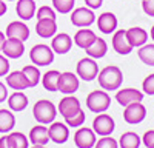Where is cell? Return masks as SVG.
I'll return each mask as SVG.
<instances>
[{"label":"cell","mask_w":154,"mask_h":148,"mask_svg":"<svg viewBox=\"0 0 154 148\" xmlns=\"http://www.w3.org/2000/svg\"><path fill=\"white\" fill-rule=\"evenodd\" d=\"M97 79H99V85H100L102 90L114 91V90L120 88V85L123 82V72H122V69L119 66L108 65L103 69L99 71Z\"/></svg>","instance_id":"obj_1"},{"label":"cell","mask_w":154,"mask_h":148,"mask_svg":"<svg viewBox=\"0 0 154 148\" xmlns=\"http://www.w3.org/2000/svg\"><path fill=\"white\" fill-rule=\"evenodd\" d=\"M32 114H34V119L38 122V123H53L56 116H57V108L53 102L46 100V99H42L34 103L32 106Z\"/></svg>","instance_id":"obj_2"},{"label":"cell","mask_w":154,"mask_h":148,"mask_svg":"<svg viewBox=\"0 0 154 148\" xmlns=\"http://www.w3.org/2000/svg\"><path fill=\"white\" fill-rule=\"evenodd\" d=\"M111 103V97L105 90H94L86 96V108L91 113H105L109 108Z\"/></svg>","instance_id":"obj_3"},{"label":"cell","mask_w":154,"mask_h":148,"mask_svg":"<svg viewBox=\"0 0 154 148\" xmlns=\"http://www.w3.org/2000/svg\"><path fill=\"white\" fill-rule=\"evenodd\" d=\"M54 51L49 45H45V43H37L31 48L29 51V59L34 65L37 66H46V65H51L54 62Z\"/></svg>","instance_id":"obj_4"},{"label":"cell","mask_w":154,"mask_h":148,"mask_svg":"<svg viewBox=\"0 0 154 148\" xmlns=\"http://www.w3.org/2000/svg\"><path fill=\"white\" fill-rule=\"evenodd\" d=\"M75 72L79 79H83L85 82H91L99 74V65L96 63V59L93 57H83L77 62Z\"/></svg>","instance_id":"obj_5"},{"label":"cell","mask_w":154,"mask_h":148,"mask_svg":"<svg viewBox=\"0 0 154 148\" xmlns=\"http://www.w3.org/2000/svg\"><path fill=\"white\" fill-rule=\"evenodd\" d=\"M96 22V14L91 8L80 6L71 11V23L77 28H88Z\"/></svg>","instance_id":"obj_6"},{"label":"cell","mask_w":154,"mask_h":148,"mask_svg":"<svg viewBox=\"0 0 154 148\" xmlns=\"http://www.w3.org/2000/svg\"><path fill=\"white\" fill-rule=\"evenodd\" d=\"M145 117H146V108L142 102H134V103H130L125 106L123 119L130 125H137V123L143 122Z\"/></svg>","instance_id":"obj_7"},{"label":"cell","mask_w":154,"mask_h":148,"mask_svg":"<svg viewBox=\"0 0 154 148\" xmlns=\"http://www.w3.org/2000/svg\"><path fill=\"white\" fill-rule=\"evenodd\" d=\"M77 90H79V76L69 71L60 72V77L57 82V91L69 96V94H74Z\"/></svg>","instance_id":"obj_8"},{"label":"cell","mask_w":154,"mask_h":148,"mask_svg":"<svg viewBox=\"0 0 154 148\" xmlns=\"http://www.w3.org/2000/svg\"><path fill=\"white\" fill-rule=\"evenodd\" d=\"M114 128H116V123L109 114L99 113L93 120V130L99 136H111Z\"/></svg>","instance_id":"obj_9"},{"label":"cell","mask_w":154,"mask_h":148,"mask_svg":"<svg viewBox=\"0 0 154 148\" xmlns=\"http://www.w3.org/2000/svg\"><path fill=\"white\" fill-rule=\"evenodd\" d=\"M111 45H112L114 51L120 56H128L133 51V46H131L130 40H128V37H126V29L114 31L112 39H111Z\"/></svg>","instance_id":"obj_10"},{"label":"cell","mask_w":154,"mask_h":148,"mask_svg":"<svg viewBox=\"0 0 154 148\" xmlns=\"http://www.w3.org/2000/svg\"><path fill=\"white\" fill-rule=\"evenodd\" d=\"M96 142H97V137L93 128L80 127L74 134V143L77 148H94Z\"/></svg>","instance_id":"obj_11"},{"label":"cell","mask_w":154,"mask_h":148,"mask_svg":"<svg viewBox=\"0 0 154 148\" xmlns=\"http://www.w3.org/2000/svg\"><path fill=\"white\" fill-rule=\"evenodd\" d=\"M2 53L8 59H20L25 54V42L19 40V39L6 37V40L3 43V48H2Z\"/></svg>","instance_id":"obj_12"},{"label":"cell","mask_w":154,"mask_h":148,"mask_svg":"<svg viewBox=\"0 0 154 148\" xmlns=\"http://www.w3.org/2000/svg\"><path fill=\"white\" fill-rule=\"evenodd\" d=\"M6 37H11V39H19L26 42L29 39V28L26 26V23L22 22V20H16V22H11L8 26H6Z\"/></svg>","instance_id":"obj_13"},{"label":"cell","mask_w":154,"mask_h":148,"mask_svg":"<svg viewBox=\"0 0 154 148\" xmlns=\"http://www.w3.org/2000/svg\"><path fill=\"white\" fill-rule=\"evenodd\" d=\"M59 113L63 116V119L65 117H69L75 113H79V111L82 109V105H80V100L77 97L74 96H66V97H63L62 100L59 102Z\"/></svg>","instance_id":"obj_14"},{"label":"cell","mask_w":154,"mask_h":148,"mask_svg":"<svg viewBox=\"0 0 154 148\" xmlns=\"http://www.w3.org/2000/svg\"><path fill=\"white\" fill-rule=\"evenodd\" d=\"M49 133V140H53L54 143H65L69 137V128L66 123L62 122H53L48 128Z\"/></svg>","instance_id":"obj_15"},{"label":"cell","mask_w":154,"mask_h":148,"mask_svg":"<svg viewBox=\"0 0 154 148\" xmlns=\"http://www.w3.org/2000/svg\"><path fill=\"white\" fill-rule=\"evenodd\" d=\"M116 100L122 106H126V105L134 103V102H142L143 93L139 90H134V88H123V90H119L116 93Z\"/></svg>","instance_id":"obj_16"},{"label":"cell","mask_w":154,"mask_h":148,"mask_svg":"<svg viewBox=\"0 0 154 148\" xmlns=\"http://www.w3.org/2000/svg\"><path fill=\"white\" fill-rule=\"evenodd\" d=\"M51 48L56 54H66L72 48V37L66 32L56 34L51 40Z\"/></svg>","instance_id":"obj_17"},{"label":"cell","mask_w":154,"mask_h":148,"mask_svg":"<svg viewBox=\"0 0 154 148\" xmlns=\"http://www.w3.org/2000/svg\"><path fill=\"white\" fill-rule=\"evenodd\" d=\"M57 31V23L54 19H38L35 25V32L42 39H49L54 37Z\"/></svg>","instance_id":"obj_18"},{"label":"cell","mask_w":154,"mask_h":148,"mask_svg":"<svg viewBox=\"0 0 154 148\" xmlns=\"http://www.w3.org/2000/svg\"><path fill=\"white\" fill-rule=\"evenodd\" d=\"M96 22H97L99 29L103 34L114 32L117 29V23H119L117 17H116V14H112V12H103V14H100L99 19H96Z\"/></svg>","instance_id":"obj_19"},{"label":"cell","mask_w":154,"mask_h":148,"mask_svg":"<svg viewBox=\"0 0 154 148\" xmlns=\"http://www.w3.org/2000/svg\"><path fill=\"white\" fill-rule=\"evenodd\" d=\"M96 39H97V35H96V32H94L93 29H89V28H80L79 31L74 34L72 42L79 46V48L86 49L88 46H91V45L94 43Z\"/></svg>","instance_id":"obj_20"},{"label":"cell","mask_w":154,"mask_h":148,"mask_svg":"<svg viewBox=\"0 0 154 148\" xmlns=\"http://www.w3.org/2000/svg\"><path fill=\"white\" fill-rule=\"evenodd\" d=\"M126 37H128V40H130L133 48H140L148 42V32L140 26L128 28L126 29Z\"/></svg>","instance_id":"obj_21"},{"label":"cell","mask_w":154,"mask_h":148,"mask_svg":"<svg viewBox=\"0 0 154 148\" xmlns=\"http://www.w3.org/2000/svg\"><path fill=\"white\" fill-rule=\"evenodd\" d=\"M6 83L11 86L12 90H26L31 88L29 82L26 79V76L23 74V71H12L6 74Z\"/></svg>","instance_id":"obj_22"},{"label":"cell","mask_w":154,"mask_h":148,"mask_svg":"<svg viewBox=\"0 0 154 148\" xmlns=\"http://www.w3.org/2000/svg\"><path fill=\"white\" fill-rule=\"evenodd\" d=\"M16 12L22 20H31L35 16V2L34 0H17Z\"/></svg>","instance_id":"obj_23"},{"label":"cell","mask_w":154,"mask_h":148,"mask_svg":"<svg viewBox=\"0 0 154 148\" xmlns=\"http://www.w3.org/2000/svg\"><path fill=\"white\" fill-rule=\"evenodd\" d=\"M32 145H46L49 142V133H48V128L43 127V123L40 125L34 127L31 131H29V137H28Z\"/></svg>","instance_id":"obj_24"},{"label":"cell","mask_w":154,"mask_h":148,"mask_svg":"<svg viewBox=\"0 0 154 148\" xmlns=\"http://www.w3.org/2000/svg\"><path fill=\"white\" fill-rule=\"evenodd\" d=\"M86 56L88 57H93V59H102L105 57V54L108 53V43L100 39V37H97V39L94 40V43L91 46H88L86 49Z\"/></svg>","instance_id":"obj_25"},{"label":"cell","mask_w":154,"mask_h":148,"mask_svg":"<svg viewBox=\"0 0 154 148\" xmlns=\"http://www.w3.org/2000/svg\"><path fill=\"white\" fill-rule=\"evenodd\" d=\"M8 105L12 111H16V113H19V111H23L25 108L28 106V97L25 96L22 91H16L12 93L11 96H8Z\"/></svg>","instance_id":"obj_26"},{"label":"cell","mask_w":154,"mask_h":148,"mask_svg":"<svg viewBox=\"0 0 154 148\" xmlns=\"http://www.w3.org/2000/svg\"><path fill=\"white\" fill-rule=\"evenodd\" d=\"M16 127V116L9 109H0V133H9Z\"/></svg>","instance_id":"obj_27"},{"label":"cell","mask_w":154,"mask_h":148,"mask_svg":"<svg viewBox=\"0 0 154 148\" xmlns=\"http://www.w3.org/2000/svg\"><path fill=\"white\" fill-rule=\"evenodd\" d=\"M60 77V71L57 69H49L43 74L42 77V83H43V88L46 91H57V82Z\"/></svg>","instance_id":"obj_28"},{"label":"cell","mask_w":154,"mask_h":148,"mask_svg":"<svg viewBox=\"0 0 154 148\" xmlns=\"http://www.w3.org/2000/svg\"><path fill=\"white\" fill-rule=\"evenodd\" d=\"M140 137L137 133H133V131H128V133H123L119 139V146L120 148H139L140 146Z\"/></svg>","instance_id":"obj_29"},{"label":"cell","mask_w":154,"mask_h":148,"mask_svg":"<svg viewBox=\"0 0 154 148\" xmlns=\"http://www.w3.org/2000/svg\"><path fill=\"white\" fill-rule=\"evenodd\" d=\"M137 56L140 62H143L148 66H154V43H145L143 46L139 48Z\"/></svg>","instance_id":"obj_30"},{"label":"cell","mask_w":154,"mask_h":148,"mask_svg":"<svg viewBox=\"0 0 154 148\" xmlns=\"http://www.w3.org/2000/svg\"><path fill=\"white\" fill-rule=\"evenodd\" d=\"M29 139L20 131H14L8 134V143L11 148H28Z\"/></svg>","instance_id":"obj_31"},{"label":"cell","mask_w":154,"mask_h":148,"mask_svg":"<svg viewBox=\"0 0 154 148\" xmlns=\"http://www.w3.org/2000/svg\"><path fill=\"white\" fill-rule=\"evenodd\" d=\"M22 71H23L25 76H26L31 88L37 86V83L40 82V77H42V74H40V71H38L37 65H26V66H23Z\"/></svg>","instance_id":"obj_32"},{"label":"cell","mask_w":154,"mask_h":148,"mask_svg":"<svg viewBox=\"0 0 154 148\" xmlns=\"http://www.w3.org/2000/svg\"><path fill=\"white\" fill-rule=\"evenodd\" d=\"M75 0H53V6L60 14H68L74 9Z\"/></svg>","instance_id":"obj_33"},{"label":"cell","mask_w":154,"mask_h":148,"mask_svg":"<svg viewBox=\"0 0 154 148\" xmlns=\"http://www.w3.org/2000/svg\"><path fill=\"white\" fill-rule=\"evenodd\" d=\"M85 113H83V109H80L79 113H75L69 117H65V123L68 127H72V128H79L83 125V122H85Z\"/></svg>","instance_id":"obj_34"},{"label":"cell","mask_w":154,"mask_h":148,"mask_svg":"<svg viewBox=\"0 0 154 148\" xmlns=\"http://www.w3.org/2000/svg\"><path fill=\"white\" fill-rule=\"evenodd\" d=\"M94 148H119V142L112 139L111 136H102V139L96 142Z\"/></svg>","instance_id":"obj_35"},{"label":"cell","mask_w":154,"mask_h":148,"mask_svg":"<svg viewBox=\"0 0 154 148\" xmlns=\"http://www.w3.org/2000/svg\"><path fill=\"white\" fill-rule=\"evenodd\" d=\"M38 19H57V16H56V11H54V8H51V6H48V5H43V6H40L37 9V20Z\"/></svg>","instance_id":"obj_36"},{"label":"cell","mask_w":154,"mask_h":148,"mask_svg":"<svg viewBox=\"0 0 154 148\" xmlns=\"http://www.w3.org/2000/svg\"><path fill=\"white\" fill-rule=\"evenodd\" d=\"M142 90H143L145 94L154 96V72L143 79V82H142Z\"/></svg>","instance_id":"obj_37"},{"label":"cell","mask_w":154,"mask_h":148,"mask_svg":"<svg viewBox=\"0 0 154 148\" xmlns=\"http://www.w3.org/2000/svg\"><path fill=\"white\" fill-rule=\"evenodd\" d=\"M8 72H9V60L6 56L0 54V77L6 76Z\"/></svg>","instance_id":"obj_38"},{"label":"cell","mask_w":154,"mask_h":148,"mask_svg":"<svg viewBox=\"0 0 154 148\" xmlns=\"http://www.w3.org/2000/svg\"><path fill=\"white\" fill-rule=\"evenodd\" d=\"M142 9L146 16L154 17V0H142Z\"/></svg>","instance_id":"obj_39"},{"label":"cell","mask_w":154,"mask_h":148,"mask_svg":"<svg viewBox=\"0 0 154 148\" xmlns=\"http://www.w3.org/2000/svg\"><path fill=\"white\" fill-rule=\"evenodd\" d=\"M142 140H143V143H145L146 148H154V130H148L143 134Z\"/></svg>","instance_id":"obj_40"},{"label":"cell","mask_w":154,"mask_h":148,"mask_svg":"<svg viewBox=\"0 0 154 148\" xmlns=\"http://www.w3.org/2000/svg\"><path fill=\"white\" fill-rule=\"evenodd\" d=\"M85 3L91 9H99L102 6V3H103V0H85Z\"/></svg>","instance_id":"obj_41"},{"label":"cell","mask_w":154,"mask_h":148,"mask_svg":"<svg viewBox=\"0 0 154 148\" xmlns=\"http://www.w3.org/2000/svg\"><path fill=\"white\" fill-rule=\"evenodd\" d=\"M6 99H8V90H6V86L0 82V103L5 102Z\"/></svg>","instance_id":"obj_42"},{"label":"cell","mask_w":154,"mask_h":148,"mask_svg":"<svg viewBox=\"0 0 154 148\" xmlns=\"http://www.w3.org/2000/svg\"><path fill=\"white\" fill-rule=\"evenodd\" d=\"M0 148H11L8 143V136H2L0 137Z\"/></svg>","instance_id":"obj_43"},{"label":"cell","mask_w":154,"mask_h":148,"mask_svg":"<svg viewBox=\"0 0 154 148\" xmlns=\"http://www.w3.org/2000/svg\"><path fill=\"white\" fill-rule=\"evenodd\" d=\"M6 11H8V6H6V3L3 2V0H0V17H2V16H5V14H6Z\"/></svg>","instance_id":"obj_44"},{"label":"cell","mask_w":154,"mask_h":148,"mask_svg":"<svg viewBox=\"0 0 154 148\" xmlns=\"http://www.w3.org/2000/svg\"><path fill=\"white\" fill-rule=\"evenodd\" d=\"M5 40H6V37H5V34L0 31V51H2V48H3V43H5Z\"/></svg>","instance_id":"obj_45"},{"label":"cell","mask_w":154,"mask_h":148,"mask_svg":"<svg viewBox=\"0 0 154 148\" xmlns=\"http://www.w3.org/2000/svg\"><path fill=\"white\" fill-rule=\"evenodd\" d=\"M149 35H151V39L154 40V25L151 26V31H149Z\"/></svg>","instance_id":"obj_46"},{"label":"cell","mask_w":154,"mask_h":148,"mask_svg":"<svg viewBox=\"0 0 154 148\" xmlns=\"http://www.w3.org/2000/svg\"><path fill=\"white\" fill-rule=\"evenodd\" d=\"M31 148H46V146L45 145H32Z\"/></svg>","instance_id":"obj_47"},{"label":"cell","mask_w":154,"mask_h":148,"mask_svg":"<svg viewBox=\"0 0 154 148\" xmlns=\"http://www.w3.org/2000/svg\"><path fill=\"white\" fill-rule=\"evenodd\" d=\"M8 2H14V0H8Z\"/></svg>","instance_id":"obj_48"}]
</instances>
